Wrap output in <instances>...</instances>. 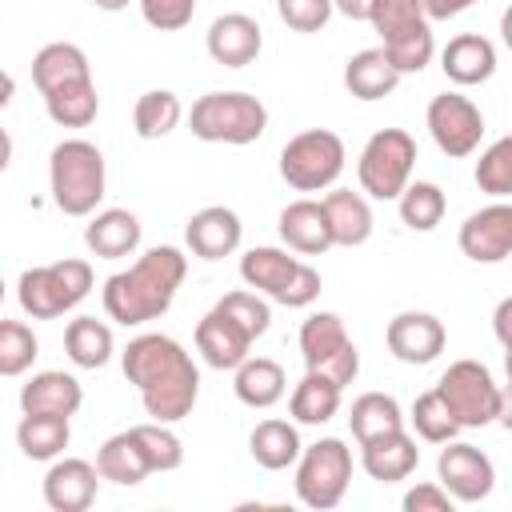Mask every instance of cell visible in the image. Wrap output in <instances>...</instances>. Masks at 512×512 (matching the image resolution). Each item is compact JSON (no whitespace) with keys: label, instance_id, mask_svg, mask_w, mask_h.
<instances>
[{"label":"cell","instance_id":"1","mask_svg":"<svg viewBox=\"0 0 512 512\" xmlns=\"http://www.w3.org/2000/svg\"><path fill=\"white\" fill-rule=\"evenodd\" d=\"M120 368H124V380L136 384L144 412L152 420L176 424L192 416L196 396H200V372L180 340L164 332H144L128 340V348L120 352Z\"/></svg>","mask_w":512,"mask_h":512},{"label":"cell","instance_id":"2","mask_svg":"<svg viewBox=\"0 0 512 512\" xmlns=\"http://www.w3.org/2000/svg\"><path fill=\"white\" fill-rule=\"evenodd\" d=\"M188 276V256L172 244H156L148 248L132 268L124 272H112L104 280V312L108 320L124 324V328H136V324H148L156 316H164L180 292Z\"/></svg>","mask_w":512,"mask_h":512},{"label":"cell","instance_id":"3","mask_svg":"<svg viewBox=\"0 0 512 512\" xmlns=\"http://www.w3.org/2000/svg\"><path fill=\"white\" fill-rule=\"evenodd\" d=\"M32 84L44 96L52 124H60V128H88L100 112L92 64L80 44H68V40L44 44L32 56Z\"/></svg>","mask_w":512,"mask_h":512},{"label":"cell","instance_id":"4","mask_svg":"<svg viewBox=\"0 0 512 512\" xmlns=\"http://www.w3.org/2000/svg\"><path fill=\"white\" fill-rule=\"evenodd\" d=\"M268 324H272V308L256 292H228L200 316L196 352L204 356L208 368L228 372L248 356V348L268 332Z\"/></svg>","mask_w":512,"mask_h":512},{"label":"cell","instance_id":"5","mask_svg":"<svg viewBox=\"0 0 512 512\" xmlns=\"http://www.w3.org/2000/svg\"><path fill=\"white\" fill-rule=\"evenodd\" d=\"M104 152L92 140H60L48 156V188L52 204L64 216H92L96 204L104 200Z\"/></svg>","mask_w":512,"mask_h":512},{"label":"cell","instance_id":"6","mask_svg":"<svg viewBox=\"0 0 512 512\" xmlns=\"http://www.w3.org/2000/svg\"><path fill=\"white\" fill-rule=\"evenodd\" d=\"M188 128L208 144H252L268 132V108L252 92H204L188 112Z\"/></svg>","mask_w":512,"mask_h":512},{"label":"cell","instance_id":"7","mask_svg":"<svg viewBox=\"0 0 512 512\" xmlns=\"http://www.w3.org/2000/svg\"><path fill=\"white\" fill-rule=\"evenodd\" d=\"M240 280L256 292H264L268 300L284 304V308H308L320 296V272L296 256H288L284 248H248L240 256Z\"/></svg>","mask_w":512,"mask_h":512},{"label":"cell","instance_id":"8","mask_svg":"<svg viewBox=\"0 0 512 512\" xmlns=\"http://www.w3.org/2000/svg\"><path fill=\"white\" fill-rule=\"evenodd\" d=\"M92 292V264L64 256L44 268H28L16 284V300L32 320H56Z\"/></svg>","mask_w":512,"mask_h":512},{"label":"cell","instance_id":"9","mask_svg":"<svg viewBox=\"0 0 512 512\" xmlns=\"http://www.w3.org/2000/svg\"><path fill=\"white\" fill-rule=\"evenodd\" d=\"M368 24L380 32V48L400 76L420 72L436 52L432 20L420 12L416 0H376Z\"/></svg>","mask_w":512,"mask_h":512},{"label":"cell","instance_id":"10","mask_svg":"<svg viewBox=\"0 0 512 512\" xmlns=\"http://www.w3.org/2000/svg\"><path fill=\"white\" fill-rule=\"evenodd\" d=\"M352 484V448L340 436H324L296 456V500L304 508L328 512L344 500Z\"/></svg>","mask_w":512,"mask_h":512},{"label":"cell","instance_id":"11","mask_svg":"<svg viewBox=\"0 0 512 512\" xmlns=\"http://www.w3.org/2000/svg\"><path fill=\"white\" fill-rule=\"evenodd\" d=\"M436 396L444 400V408L460 428H484L504 416V392L480 360L448 364V372L436 380Z\"/></svg>","mask_w":512,"mask_h":512},{"label":"cell","instance_id":"12","mask_svg":"<svg viewBox=\"0 0 512 512\" xmlns=\"http://www.w3.org/2000/svg\"><path fill=\"white\" fill-rule=\"evenodd\" d=\"M344 160H348V152H344V140L336 132L308 128L280 148V176L296 192H320V188H332L340 180Z\"/></svg>","mask_w":512,"mask_h":512},{"label":"cell","instance_id":"13","mask_svg":"<svg viewBox=\"0 0 512 512\" xmlns=\"http://www.w3.org/2000/svg\"><path fill=\"white\" fill-rule=\"evenodd\" d=\"M416 168V140L404 128H380L368 136L356 160V180L372 200H396Z\"/></svg>","mask_w":512,"mask_h":512},{"label":"cell","instance_id":"14","mask_svg":"<svg viewBox=\"0 0 512 512\" xmlns=\"http://www.w3.org/2000/svg\"><path fill=\"white\" fill-rule=\"evenodd\" d=\"M300 356L308 372H320L340 388H348L360 372V352L336 312H312L300 324Z\"/></svg>","mask_w":512,"mask_h":512},{"label":"cell","instance_id":"15","mask_svg":"<svg viewBox=\"0 0 512 512\" xmlns=\"http://www.w3.org/2000/svg\"><path fill=\"white\" fill-rule=\"evenodd\" d=\"M424 120H428V132H432L436 148H440L444 156H452V160L472 156V152L480 148V140H484V116H480V108H476L468 96H460V92H440V96H432Z\"/></svg>","mask_w":512,"mask_h":512},{"label":"cell","instance_id":"16","mask_svg":"<svg viewBox=\"0 0 512 512\" xmlns=\"http://www.w3.org/2000/svg\"><path fill=\"white\" fill-rule=\"evenodd\" d=\"M436 484L456 504H480L496 488V464L476 444L448 440V448L436 456Z\"/></svg>","mask_w":512,"mask_h":512},{"label":"cell","instance_id":"17","mask_svg":"<svg viewBox=\"0 0 512 512\" xmlns=\"http://www.w3.org/2000/svg\"><path fill=\"white\" fill-rule=\"evenodd\" d=\"M460 252L476 264H500L512 252V208L504 200L472 212L460 224Z\"/></svg>","mask_w":512,"mask_h":512},{"label":"cell","instance_id":"18","mask_svg":"<svg viewBox=\"0 0 512 512\" xmlns=\"http://www.w3.org/2000/svg\"><path fill=\"white\" fill-rule=\"evenodd\" d=\"M384 340L400 364H432L444 352L448 332L432 312H400L388 320Z\"/></svg>","mask_w":512,"mask_h":512},{"label":"cell","instance_id":"19","mask_svg":"<svg viewBox=\"0 0 512 512\" xmlns=\"http://www.w3.org/2000/svg\"><path fill=\"white\" fill-rule=\"evenodd\" d=\"M204 48L216 64L224 68H244L260 56L264 48V32L260 24L248 16V12H224L208 24V36H204Z\"/></svg>","mask_w":512,"mask_h":512},{"label":"cell","instance_id":"20","mask_svg":"<svg viewBox=\"0 0 512 512\" xmlns=\"http://www.w3.org/2000/svg\"><path fill=\"white\" fill-rule=\"evenodd\" d=\"M240 236H244V224L224 204H208V208L192 212V220L184 224V240H188L192 256H200V260H224V256H232L240 248Z\"/></svg>","mask_w":512,"mask_h":512},{"label":"cell","instance_id":"21","mask_svg":"<svg viewBox=\"0 0 512 512\" xmlns=\"http://www.w3.org/2000/svg\"><path fill=\"white\" fill-rule=\"evenodd\" d=\"M100 472L80 456H64L44 472V504L52 512H84L96 500Z\"/></svg>","mask_w":512,"mask_h":512},{"label":"cell","instance_id":"22","mask_svg":"<svg viewBox=\"0 0 512 512\" xmlns=\"http://www.w3.org/2000/svg\"><path fill=\"white\" fill-rule=\"evenodd\" d=\"M420 464V448L416 440L396 428V432H380L372 440L360 444V468L376 480V484H396V480H408Z\"/></svg>","mask_w":512,"mask_h":512},{"label":"cell","instance_id":"23","mask_svg":"<svg viewBox=\"0 0 512 512\" xmlns=\"http://www.w3.org/2000/svg\"><path fill=\"white\" fill-rule=\"evenodd\" d=\"M280 240L300 256H320L332 248V228L320 200H292L276 220Z\"/></svg>","mask_w":512,"mask_h":512},{"label":"cell","instance_id":"24","mask_svg":"<svg viewBox=\"0 0 512 512\" xmlns=\"http://www.w3.org/2000/svg\"><path fill=\"white\" fill-rule=\"evenodd\" d=\"M440 68L452 84H484L496 72V44L480 32H460L444 44Z\"/></svg>","mask_w":512,"mask_h":512},{"label":"cell","instance_id":"25","mask_svg":"<svg viewBox=\"0 0 512 512\" xmlns=\"http://www.w3.org/2000/svg\"><path fill=\"white\" fill-rule=\"evenodd\" d=\"M84 404V388L68 372H32V380L20 388V412H48V416H76Z\"/></svg>","mask_w":512,"mask_h":512},{"label":"cell","instance_id":"26","mask_svg":"<svg viewBox=\"0 0 512 512\" xmlns=\"http://www.w3.org/2000/svg\"><path fill=\"white\" fill-rule=\"evenodd\" d=\"M84 244L100 260L132 256L140 248V220H136V212H128V208H104V212H96L88 220V228H84Z\"/></svg>","mask_w":512,"mask_h":512},{"label":"cell","instance_id":"27","mask_svg":"<svg viewBox=\"0 0 512 512\" xmlns=\"http://www.w3.org/2000/svg\"><path fill=\"white\" fill-rule=\"evenodd\" d=\"M96 472H100V480H112L120 488H132L144 476H152V464H148V452H144L136 428H124V432H116V436H108L100 444Z\"/></svg>","mask_w":512,"mask_h":512},{"label":"cell","instance_id":"28","mask_svg":"<svg viewBox=\"0 0 512 512\" xmlns=\"http://www.w3.org/2000/svg\"><path fill=\"white\" fill-rule=\"evenodd\" d=\"M320 204H324V216H328V228H332V244L360 248L372 236V208H368V200L360 192L332 188Z\"/></svg>","mask_w":512,"mask_h":512},{"label":"cell","instance_id":"29","mask_svg":"<svg viewBox=\"0 0 512 512\" xmlns=\"http://www.w3.org/2000/svg\"><path fill=\"white\" fill-rule=\"evenodd\" d=\"M232 372H236V380H232L236 400L248 404V408H272L288 392L284 368L276 360H268V356H244Z\"/></svg>","mask_w":512,"mask_h":512},{"label":"cell","instance_id":"30","mask_svg":"<svg viewBox=\"0 0 512 512\" xmlns=\"http://www.w3.org/2000/svg\"><path fill=\"white\" fill-rule=\"evenodd\" d=\"M396 84H400V72L392 68L384 48H364L344 64V88L356 100H384L388 92H396Z\"/></svg>","mask_w":512,"mask_h":512},{"label":"cell","instance_id":"31","mask_svg":"<svg viewBox=\"0 0 512 512\" xmlns=\"http://www.w3.org/2000/svg\"><path fill=\"white\" fill-rule=\"evenodd\" d=\"M64 352L76 368H104L116 352V340H112V328L96 316H76L68 320L64 328Z\"/></svg>","mask_w":512,"mask_h":512},{"label":"cell","instance_id":"32","mask_svg":"<svg viewBox=\"0 0 512 512\" xmlns=\"http://www.w3.org/2000/svg\"><path fill=\"white\" fill-rule=\"evenodd\" d=\"M72 440L68 416H48V412H24L16 424V444L28 460H56Z\"/></svg>","mask_w":512,"mask_h":512},{"label":"cell","instance_id":"33","mask_svg":"<svg viewBox=\"0 0 512 512\" xmlns=\"http://www.w3.org/2000/svg\"><path fill=\"white\" fill-rule=\"evenodd\" d=\"M340 396H344L340 384H332L320 372H304V380L288 396V412L296 424H328L340 412Z\"/></svg>","mask_w":512,"mask_h":512},{"label":"cell","instance_id":"34","mask_svg":"<svg viewBox=\"0 0 512 512\" xmlns=\"http://www.w3.org/2000/svg\"><path fill=\"white\" fill-rule=\"evenodd\" d=\"M300 448H304V444H300V432H296V424H288V420H260V424L252 428V436H248L252 460H256L260 468H268V472H280V468L296 464Z\"/></svg>","mask_w":512,"mask_h":512},{"label":"cell","instance_id":"35","mask_svg":"<svg viewBox=\"0 0 512 512\" xmlns=\"http://www.w3.org/2000/svg\"><path fill=\"white\" fill-rule=\"evenodd\" d=\"M180 120H184V104L168 88H148L132 108V124L140 140H164L168 132H176Z\"/></svg>","mask_w":512,"mask_h":512},{"label":"cell","instance_id":"36","mask_svg":"<svg viewBox=\"0 0 512 512\" xmlns=\"http://www.w3.org/2000/svg\"><path fill=\"white\" fill-rule=\"evenodd\" d=\"M348 424H352L356 444H364V440H372V436H380V432L404 428V412H400L396 396H388V392H364V396L352 400Z\"/></svg>","mask_w":512,"mask_h":512},{"label":"cell","instance_id":"37","mask_svg":"<svg viewBox=\"0 0 512 512\" xmlns=\"http://www.w3.org/2000/svg\"><path fill=\"white\" fill-rule=\"evenodd\" d=\"M396 204H400V220H404L412 232H432V228L444 220V208H448L444 188L432 184V180H416V184L408 180L404 192L396 196Z\"/></svg>","mask_w":512,"mask_h":512},{"label":"cell","instance_id":"38","mask_svg":"<svg viewBox=\"0 0 512 512\" xmlns=\"http://www.w3.org/2000/svg\"><path fill=\"white\" fill-rule=\"evenodd\" d=\"M40 356V340L24 320H0V376H24Z\"/></svg>","mask_w":512,"mask_h":512},{"label":"cell","instance_id":"39","mask_svg":"<svg viewBox=\"0 0 512 512\" xmlns=\"http://www.w3.org/2000/svg\"><path fill=\"white\" fill-rule=\"evenodd\" d=\"M412 428H416V436L420 440H428V444H448V440H456V432H460V424L452 420V412L444 408V400L436 396V388H428V392H420L416 400H412Z\"/></svg>","mask_w":512,"mask_h":512},{"label":"cell","instance_id":"40","mask_svg":"<svg viewBox=\"0 0 512 512\" xmlns=\"http://www.w3.org/2000/svg\"><path fill=\"white\" fill-rule=\"evenodd\" d=\"M476 184L480 192L504 200L512 192V136H500L496 144H488L476 160Z\"/></svg>","mask_w":512,"mask_h":512},{"label":"cell","instance_id":"41","mask_svg":"<svg viewBox=\"0 0 512 512\" xmlns=\"http://www.w3.org/2000/svg\"><path fill=\"white\" fill-rule=\"evenodd\" d=\"M136 436H140V444H144V452H148L152 472H176V468L184 464V444H180V436H176L168 424H160V420L136 424Z\"/></svg>","mask_w":512,"mask_h":512},{"label":"cell","instance_id":"42","mask_svg":"<svg viewBox=\"0 0 512 512\" xmlns=\"http://www.w3.org/2000/svg\"><path fill=\"white\" fill-rule=\"evenodd\" d=\"M276 12L292 32H320L332 20V0H276Z\"/></svg>","mask_w":512,"mask_h":512},{"label":"cell","instance_id":"43","mask_svg":"<svg viewBox=\"0 0 512 512\" xmlns=\"http://www.w3.org/2000/svg\"><path fill=\"white\" fill-rule=\"evenodd\" d=\"M140 16L156 32H180L196 16V0H140Z\"/></svg>","mask_w":512,"mask_h":512},{"label":"cell","instance_id":"44","mask_svg":"<svg viewBox=\"0 0 512 512\" xmlns=\"http://www.w3.org/2000/svg\"><path fill=\"white\" fill-rule=\"evenodd\" d=\"M452 508H456V500L436 480L416 484V488L404 492V512H452Z\"/></svg>","mask_w":512,"mask_h":512},{"label":"cell","instance_id":"45","mask_svg":"<svg viewBox=\"0 0 512 512\" xmlns=\"http://www.w3.org/2000/svg\"><path fill=\"white\" fill-rule=\"evenodd\" d=\"M420 4V12L428 16V20H452V16H460L464 8H472V0H416Z\"/></svg>","mask_w":512,"mask_h":512},{"label":"cell","instance_id":"46","mask_svg":"<svg viewBox=\"0 0 512 512\" xmlns=\"http://www.w3.org/2000/svg\"><path fill=\"white\" fill-rule=\"evenodd\" d=\"M376 0H332V12H344L348 20H368Z\"/></svg>","mask_w":512,"mask_h":512},{"label":"cell","instance_id":"47","mask_svg":"<svg viewBox=\"0 0 512 512\" xmlns=\"http://www.w3.org/2000/svg\"><path fill=\"white\" fill-rule=\"evenodd\" d=\"M12 96H16V80L0 68V108H8V100H12Z\"/></svg>","mask_w":512,"mask_h":512},{"label":"cell","instance_id":"48","mask_svg":"<svg viewBox=\"0 0 512 512\" xmlns=\"http://www.w3.org/2000/svg\"><path fill=\"white\" fill-rule=\"evenodd\" d=\"M8 160H12V136L0 128V172L8 168Z\"/></svg>","mask_w":512,"mask_h":512},{"label":"cell","instance_id":"49","mask_svg":"<svg viewBox=\"0 0 512 512\" xmlns=\"http://www.w3.org/2000/svg\"><path fill=\"white\" fill-rule=\"evenodd\" d=\"M92 4H96L100 12H120V8H128L132 0H92Z\"/></svg>","mask_w":512,"mask_h":512},{"label":"cell","instance_id":"50","mask_svg":"<svg viewBox=\"0 0 512 512\" xmlns=\"http://www.w3.org/2000/svg\"><path fill=\"white\" fill-rule=\"evenodd\" d=\"M0 304H4V280H0Z\"/></svg>","mask_w":512,"mask_h":512},{"label":"cell","instance_id":"51","mask_svg":"<svg viewBox=\"0 0 512 512\" xmlns=\"http://www.w3.org/2000/svg\"><path fill=\"white\" fill-rule=\"evenodd\" d=\"M472 4H476V0H472Z\"/></svg>","mask_w":512,"mask_h":512}]
</instances>
